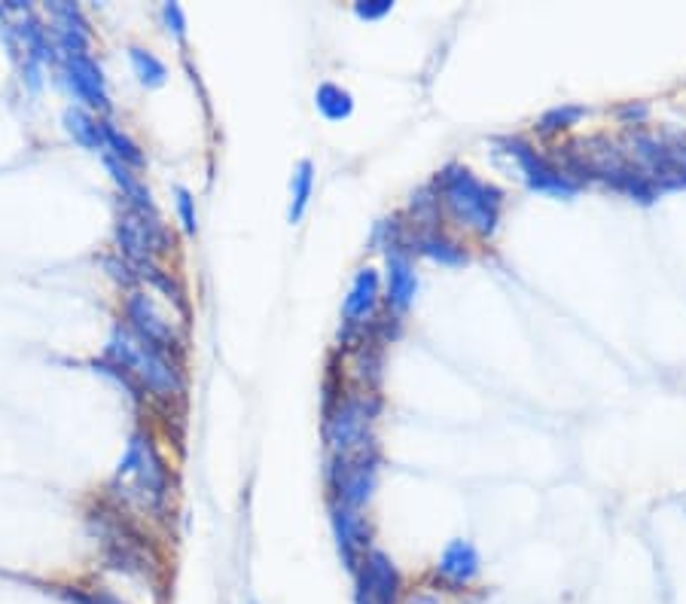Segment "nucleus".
Segmentation results:
<instances>
[{"mask_svg":"<svg viewBox=\"0 0 686 604\" xmlns=\"http://www.w3.org/2000/svg\"><path fill=\"white\" fill-rule=\"evenodd\" d=\"M379 412V400L372 394H351V397H339L336 406L327 409V421H324V440L330 446L333 455H354L369 446V434H372V421H376Z\"/></svg>","mask_w":686,"mask_h":604,"instance_id":"obj_4","label":"nucleus"},{"mask_svg":"<svg viewBox=\"0 0 686 604\" xmlns=\"http://www.w3.org/2000/svg\"><path fill=\"white\" fill-rule=\"evenodd\" d=\"M126 321L129 330L144 339L150 348L162 351L165 357L177 360L183 357V336L177 333L174 321H168V315L156 306V299L144 290H132L126 299Z\"/></svg>","mask_w":686,"mask_h":604,"instance_id":"obj_7","label":"nucleus"},{"mask_svg":"<svg viewBox=\"0 0 686 604\" xmlns=\"http://www.w3.org/2000/svg\"><path fill=\"white\" fill-rule=\"evenodd\" d=\"M61 77H65V83L74 92V98L83 101L89 110H101V113L110 110L104 74H101V65L95 62L92 55H68V58H61Z\"/></svg>","mask_w":686,"mask_h":604,"instance_id":"obj_11","label":"nucleus"},{"mask_svg":"<svg viewBox=\"0 0 686 604\" xmlns=\"http://www.w3.org/2000/svg\"><path fill=\"white\" fill-rule=\"evenodd\" d=\"M379 309V272L360 269L351 281V290L342 302V330L339 339L351 345L360 333H366V324L376 318Z\"/></svg>","mask_w":686,"mask_h":604,"instance_id":"obj_10","label":"nucleus"},{"mask_svg":"<svg viewBox=\"0 0 686 604\" xmlns=\"http://www.w3.org/2000/svg\"><path fill=\"white\" fill-rule=\"evenodd\" d=\"M476 574H479V553L473 550V543L452 540L440 556V565H436V577L452 589H461L470 586Z\"/></svg>","mask_w":686,"mask_h":604,"instance_id":"obj_15","label":"nucleus"},{"mask_svg":"<svg viewBox=\"0 0 686 604\" xmlns=\"http://www.w3.org/2000/svg\"><path fill=\"white\" fill-rule=\"evenodd\" d=\"M65 129H68V135H71L80 147H86V150H92V153H104L101 119H95L92 110H86V107H68V110H65Z\"/></svg>","mask_w":686,"mask_h":604,"instance_id":"obj_17","label":"nucleus"},{"mask_svg":"<svg viewBox=\"0 0 686 604\" xmlns=\"http://www.w3.org/2000/svg\"><path fill=\"white\" fill-rule=\"evenodd\" d=\"M406 248L433 260V263H440V266H464L470 257L467 251L458 245L455 238H449L440 226H433V229H415V235L406 238Z\"/></svg>","mask_w":686,"mask_h":604,"instance_id":"obj_14","label":"nucleus"},{"mask_svg":"<svg viewBox=\"0 0 686 604\" xmlns=\"http://www.w3.org/2000/svg\"><path fill=\"white\" fill-rule=\"evenodd\" d=\"M315 104H318L321 116L330 119V123H342V119H348L354 113L351 92L336 86V83H321L318 92H315Z\"/></svg>","mask_w":686,"mask_h":604,"instance_id":"obj_19","label":"nucleus"},{"mask_svg":"<svg viewBox=\"0 0 686 604\" xmlns=\"http://www.w3.org/2000/svg\"><path fill=\"white\" fill-rule=\"evenodd\" d=\"M101 135H104V153L113 156L116 162H122L126 168H144L147 165V156L144 150L126 135V132H119L113 123H107V119H101Z\"/></svg>","mask_w":686,"mask_h":604,"instance_id":"obj_18","label":"nucleus"},{"mask_svg":"<svg viewBox=\"0 0 686 604\" xmlns=\"http://www.w3.org/2000/svg\"><path fill=\"white\" fill-rule=\"evenodd\" d=\"M126 492V498H138L144 507L150 510H165L168 498H171V473L159 455V449L153 446V437L144 431H135L129 437L126 455H122L110 489ZM116 492V495H122Z\"/></svg>","mask_w":686,"mask_h":604,"instance_id":"obj_3","label":"nucleus"},{"mask_svg":"<svg viewBox=\"0 0 686 604\" xmlns=\"http://www.w3.org/2000/svg\"><path fill=\"white\" fill-rule=\"evenodd\" d=\"M583 113H586L583 107H555V110L543 113V119L537 123V132H540V135H555V132H565V129L577 126V119H580Z\"/></svg>","mask_w":686,"mask_h":604,"instance_id":"obj_22","label":"nucleus"},{"mask_svg":"<svg viewBox=\"0 0 686 604\" xmlns=\"http://www.w3.org/2000/svg\"><path fill=\"white\" fill-rule=\"evenodd\" d=\"M330 513H333V531H336L339 553H342L348 571H357L360 559L369 553V537H372L369 522H366V516H360V510H351L342 504H333Z\"/></svg>","mask_w":686,"mask_h":604,"instance_id":"obj_12","label":"nucleus"},{"mask_svg":"<svg viewBox=\"0 0 686 604\" xmlns=\"http://www.w3.org/2000/svg\"><path fill=\"white\" fill-rule=\"evenodd\" d=\"M391 10H394V0H360V4H354V13L366 22H379Z\"/></svg>","mask_w":686,"mask_h":604,"instance_id":"obj_24","label":"nucleus"},{"mask_svg":"<svg viewBox=\"0 0 686 604\" xmlns=\"http://www.w3.org/2000/svg\"><path fill=\"white\" fill-rule=\"evenodd\" d=\"M116 245H119V257L138 269L144 263H153V257L171 251V232L156 211L126 208L116 223Z\"/></svg>","mask_w":686,"mask_h":604,"instance_id":"obj_5","label":"nucleus"},{"mask_svg":"<svg viewBox=\"0 0 686 604\" xmlns=\"http://www.w3.org/2000/svg\"><path fill=\"white\" fill-rule=\"evenodd\" d=\"M162 19H165V25H168V31L174 34V37H186V16H183V10L177 7V4H165L162 7Z\"/></svg>","mask_w":686,"mask_h":604,"instance_id":"obj_26","label":"nucleus"},{"mask_svg":"<svg viewBox=\"0 0 686 604\" xmlns=\"http://www.w3.org/2000/svg\"><path fill=\"white\" fill-rule=\"evenodd\" d=\"M174 196H177V214H180L183 232L186 235H196L199 232V217H196V199H193V193L186 190V187H177Z\"/></svg>","mask_w":686,"mask_h":604,"instance_id":"obj_23","label":"nucleus"},{"mask_svg":"<svg viewBox=\"0 0 686 604\" xmlns=\"http://www.w3.org/2000/svg\"><path fill=\"white\" fill-rule=\"evenodd\" d=\"M433 193L440 199V208H446V214L476 232V235H491L497 229V220H501V208H504V193L479 180L470 168L452 162L446 165L440 174L433 177Z\"/></svg>","mask_w":686,"mask_h":604,"instance_id":"obj_1","label":"nucleus"},{"mask_svg":"<svg viewBox=\"0 0 686 604\" xmlns=\"http://www.w3.org/2000/svg\"><path fill=\"white\" fill-rule=\"evenodd\" d=\"M311 190H315V165H311L308 159H302L290 177V223H299L308 211V202H311Z\"/></svg>","mask_w":686,"mask_h":604,"instance_id":"obj_20","label":"nucleus"},{"mask_svg":"<svg viewBox=\"0 0 686 604\" xmlns=\"http://www.w3.org/2000/svg\"><path fill=\"white\" fill-rule=\"evenodd\" d=\"M4 16H7V10H4V7H0V19H4Z\"/></svg>","mask_w":686,"mask_h":604,"instance_id":"obj_28","label":"nucleus"},{"mask_svg":"<svg viewBox=\"0 0 686 604\" xmlns=\"http://www.w3.org/2000/svg\"><path fill=\"white\" fill-rule=\"evenodd\" d=\"M101 159H104V165H107L110 177L116 180V187L122 190V199H126V208H132V211H156L150 190L144 187V180H141L132 168H126V165L116 162V159H113V156H107V153H101Z\"/></svg>","mask_w":686,"mask_h":604,"instance_id":"obj_16","label":"nucleus"},{"mask_svg":"<svg viewBox=\"0 0 686 604\" xmlns=\"http://www.w3.org/2000/svg\"><path fill=\"white\" fill-rule=\"evenodd\" d=\"M104 269L119 281V284H126V287H132L141 275L135 272V266L129 263V260H122V257H107L104 260Z\"/></svg>","mask_w":686,"mask_h":604,"instance_id":"obj_25","label":"nucleus"},{"mask_svg":"<svg viewBox=\"0 0 686 604\" xmlns=\"http://www.w3.org/2000/svg\"><path fill=\"white\" fill-rule=\"evenodd\" d=\"M418 293V275L412 266V251L406 245L388 248V309L391 312H406L412 306V299Z\"/></svg>","mask_w":686,"mask_h":604,"instance_id":"obj_13","label":"nucleus"},{"mask_svg":"<svg viewBox=\"0 0 686 604\" xmlns=\"http://www.w3.org/2000/svg\"><path fill=\"white\" fill-rule=\"evenodd\" d=\"M327 479L336 495L333 504L360 510L372 498V489H376V482H379V455L372 449H363L354 455H333Z\"/></svg>","mask_w":686,"mask_h":604,"instance_id":"obj_6","label":"nucleus"},{"mask_svg":"<svg viewBox=\"0 0 686 604\" xmlns=\"http://www.w3.org/2000/svg\"><path fill=\"white\" fill-rule=\"evenodd\" d=\"M357 604H394L403 589L397 565L382 553L369 550L357 565Z\"/></svg>","mask_w":686,"mask_h":604,"instance_id":"obj_9","label":"nucleus"},{"mask_svg":"<svg viewBox=\"0 0 686 604\" xmlns=\"http://www.w3.org/2000/svg\"><path fill=\"white\" fill-rule=\"evenodd\" d=\"M412 604H440V601H436L433 595H418V598H412Z\"/></svg>","mask_w":686,"mask_h":604,"instance_id":"obj_27","label":"nucleus"},{"mask_svg":"<svg viewBox=\"0 0 686 604\" xmlns=\"http://www.w3.org/2000/svg\"><path fill=\"white\" fill-rule=\"evenodd\" d=\"M104 360H110L113 367L126 370L141 388L144 394L150 391V397L162 400V403H174L183 397V370L177 360L165 357L162 351L150 348L144 339H138L129 324H116L110 330L107 348H104Z\"/></svg>","mask_w":686,"mask_h":604,"instance_id":"obj_2","label":"nucleus"},{"mask_svg":"<svg viewBox=\"0 0 686 604\" xmlns=\"http://www.w3.org/2000/svg\"><path fill=\"white\" fill-rule=\"evenodd\" d=\"M504 153L510 159H516L522 177H525V184L534 190V193H549V196H561V199H571L580 187L571 184V180L561 174V168L555 165V159L537 153L528 141L522 138H504L501 141Z\"/></svg>","mask_w":686,"mask_h":604,"instance_id":"obj_8","label":"nucleus"},{"mask_svg":"<svg viewBox=\"0 0 686 604\" xmlns=\"http://www.w3.org/2000/svg\"><path fill=\"white\" fill-rule=\"evenodd\" d=\"M129 62H132V68H135V77L144 83V86H162L165 83V77H168V68L159 62V58L153 55V52H147V49H141V46H132L129 49Z\"/></svg>","mask_w":686,"mask_h":604,"instance_id":"obj_21","label":"nucleus"}]
</instances>
